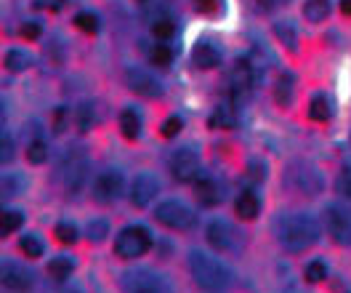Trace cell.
Masks as SVG:
<instances>
[{"label":"cell","instance_id":"cell-1","mask_svg":"<svg viewBox=\"0 0 351 293\" xmlns=\"http://www.w3.org/2000/svg\"><path fill=\"white\" fill-rule=\"evenodd\" d=\"M317 237H319V226L306 213H290L277 224V240L293 253L311 248Z\"/></svg>","mask_w":351,"mask_h":293},{"label":"cell","instance_id":"cell-2","mask_svg":"<svg viewBox=\"0 0 351 293\" xmlns=\"http://www.w3.org/2000/svg\"><path fill=\"white\" fill-rule=\"evenodd\" d=\"M189 272H192V277H195V283H197L199 288H208V291L226 288L232 283V277H234L223 261L213 259L205 250H192L189 253Z\"/></svg>","mask_w":351,"mask_h":293},{"label":"cell","instance_id":"cell-3","mask_svg":"<svg viewBox=\"0 0 351 293\" xmlns=\"http://www.w3.org/2000/svg\"><path fill=\"white\" fill-rule=\"evenodd\" d=\"M149 248H152V235L138 224L125 226V229L114 237V253H117L120 259H138V256H144Z\"/></svg>","mask_w":351,"mask_h":293},{"label":"cell","instance_id":"cell-4","mask_svg":"<svg viewBox=\"0 0 351 293\" xmlns=\"http://www.w3.org/2000/svg\"><path fill=\"white\" fill-rule=\"evenodd\" d=\"M258 80V67L253 65L250 56H242L237 59V65L229 75V93L234 102H245L250 93H253V86Z\"/></svg>","mask_w":351,"mask_h":293},{"label":"cell","instance_id":"cell-5","mask_svg":"<svg viewBox=\"0 0 351 293\" xmlns=\"http://www.w3.org/2000/svg\"><path fill=\"white\" fill-rule=\"evenodd\" d=\"M154 219L162 226H168V229H189V226L195 224L192 208L178 203V200H165V203L157 205L154 208Z\"/></svg>","mask_w":351,"mask_h":293},{"label":"cell","instance_id":"cell-6","mask_svg":"<svg viewBox=\"0 0 351 293\" xmlns=\"http://www.w3.org/2000/svg\"><path fill=\"white\" fill-rule=\"evenodd\" d=\"M325 226L338 243H351V208L332 203L325 208Z\"/></svg>","mask_w":351,"mask_h":293},{"label":"cell","instance_id":"cell-7","mask_svg":"<svg viewBox=\"0 0 351 293\" xmlns=\"http://www.w3.org/2000/svg\"><path fill=\"white\" fill-rule=\"evenodd\" d=\"M199 155L195 147H181L171 155V176L176 181H192L197 176Z\"/></svg>","mask_w":351,"mask_h":293},{"label":"cell","instance_id":"cell-8","mask_svg":"<svg viewBox=\"0 0 351 293\" xmlns=\"http://www.w3.org/2000/svg\"><path fill=\"white\" fill-rule=\"evenodd\" d=\"M90 192H93V200L96 203L101 205L114 203L123 195V176H120V171H104V174H99Z\"/></svg>","mask_w":351,"mask_h":293},{"label":"cell","instance_id":"cell-9","mask_svg":"<svg viewBox=\"0 0 351 293\" xmlns=\"http://www.w3.org/2000/svg\"><path fill=\"white\" fill-rule=\"evenodd\" d=\"M208 243L219 250H237L242 243V235L226 222H210L208 226Z\"/></svg>","mask_w":351,"mask_h":293},{"label":"cell","instance_id":"cell-10","mask_svg":"<svg viewBox=\"0 0 351 293\" xmlns=\"http://www.w3.org/2000/svg\"><path fill=\"white\" fill-rule=\"evenodd\" d=\"M160 192V184L152 174H138L131 184V203L136 208H147L154 200V195Z\"/></svg>","mask_w":351,"mask_h":293},{"label":"cell","instance_id":"cell-11","mask_svg":"<svg viewBox=\"0 0 351 293\" xmlns=\"http://www.w3.org/2000/svg\"><path fill=\"white\" fill-rule=\"evenodd\" d=\"M88 179V160L86 155H72L66 160V168H64V187L66 192H80L83 184Z\"/></svg>","mask_w":351,"mask_h":293},{"label":"cell","instance_id":"cell-12","mask_svg":"<svg viewBox=\"0 0 351 293\" xmlns=\"http://www.w3.org/2000/svg\"><path fill=\"white\" fill-rule=\"evenodd\" d=\"M125 80H128L131 91L141 93V96H147V99H154V96H160V93H162L160 80H154L152 75H149V72H144V69H128V72H125Z\"/></svg>","mask_w":351,"mask_h":293},{"label":"cell","instance_id":"cell-13","mask_svg":"<svg viewBox=\"0 0 351 293\" xmlns=\"http://www.w3.org/2000/svg\"><path fill=\"white\" fill-rule=\"evenodd\" d=\"M123 285L131 291H160L162 280H160V274H154L149 270H133L123 277Z\"/></svg>","mask_w":351,"mask_h":293},{"label":"cell","instance_id":"cell-14","mask_svg":"<svg viewBox=\"0 0 351 293\" xmlns=\"http://www.w3.org/2000/svg\"><path fill=\"white\" fill-rule=\"evenodd\" d=\"M192 62H195L199 69L219 67V62H221L219 48L213 43H208V40H199V43L195 45V51H192Z\"/></svg>","mask_w":351,"mask_h":293},{"label":"cell","instance_id":"cell-15","mask_svg":"<svg viewBox=\"0 0 351 293\" xmlns=\"http://www.w3.org/2000/svg\"><path fill=\"white\" fill-rule=\"evenodd\" d=\"M293 96H295V78L290 72H282L274 83V99L280 107H290L293 104Z\"/></svg>","mask_w":351,"mask_h":293},{"label":"cell","instance_id":"cell-16","mask_svg":"<svg viewBox=\"0 0 351 293\" xmlns=\"http://www.w3.org/2000/svg\"><path fill=\"white\" fill-rule=\"evenodd\" d=\"M195 195H197L199 203L208 205V208L221 203V189L213 179H197L195 181Z\"/></svg>","mask_w":351,"mask_h":293},{"label":"cell","instance_id":"cell-17","mask_svg":"<svg viewBox=\"0 0 351 293\" xmlns=\"http://www.w3.org/2000/svg\"><path fill=\"white\" fill-rule=\"evenodd\" d=\"M3 285L5 288H14V291H24V288L32 285V274L8 264V267H3Z\"/></svg>","mask_w":351,"mask_h":293},{"label":"cell","instance_id":"cell-18","mask_svg":"<svg viewBox=\"0 0 351 293\" xmlns=\"http://www.w3.org/2000/svg\"><path fill=\"white\" fill-rule=\"evenodd\" d=\"M234 211H237V216L240 219H256L258 216V211H261V200L253 195V192H240V198H237V203H234Z\"/></svg>","mask_w":351,"mask_h":293},{"label":"cell","instance_id":"cell-19","mask_svg":"<svg viewBox=\"0 0 351 293\" xmlns=\"http://www.w3.org/2000/svg\"><path fill=\"white\" fill-rule=\"evenodd\" d=\"M330 14V0H306L304 3V16H306L311 24L325 22Z\"/></svg>","mask_w":351,"mask_h":293},{"label":"cell","instance_id":"cell-20","mask_svg":"<svg viewBox=\"0 0 351 293\" xmlns=\"http://www.w3.org/2000/svg\"><path fill=\"white\" fill-rule=\"evenodd\" d=\"M210 128H234L237 126V113L229 107V104H221L216 107V113L210 115Z\"/></svg>","mask_w":351,"mask_h":293},{"label":"cell","instance_id":"cell-21","mask_svg":"<svg viewBox=\"0 0 351 293\" xmlns=\"http://www.w3.org/2000/svg\"><path fill=\"white\" fill-rule=\"evenodd\" d=\"M274 35L282 40V45H287V51L298 48V30L293 22H277L274 24Z\"/></svg>","mask_w":351,"mask_h":293},{"label":"cell","instance_id":"cell-22","mask_svg":"<svg viewBox=\"0 0 351 293\" xmlns=\"http://www.w3.org/2000/svg\"><path fill=\"white\" fill-rule=\"evenodd\" d=\"M308 115H311V120H317V123L330 120L332 110H330V99L325 96V93H317V96L311 99V104H308Z\"/></svg>","mask_w":351,"mask_h":293},{"label":"cell","instance_id":"cell-23","mask_svg":"<svg viewBox=\"0 0 351 293\" xmlns=\"http://www.w3.org/2000/svg\"><path fill=\"white\" fill-rule=\"evenodd\" d=\"M120 131H123L125 139H138V134H141V117H138V113L125 110V113L120 115Z\"/></svg>","mask_w":351,"mask_h":293},{"label":"cell","instance_id":"cell-24","mask_svg":"<svg viewBox=\"0 0 351 293\" xmlns=\"http://www.w3.org/2000/svg\"><path fill=\"white\" fill-rule=\"evenodd\" d=\"M75 270V259L72 256H56L48 261V274L56 277V280H64L69 277V272Z\"/></svg>","mask_w":351,"mask_h":293},{"label":"cell","instance_id":"cell-25","mask_svg":"<svg viewBox=\"0 0 351 293\" xmlns=\"http://www.w3.org/2000/svg\"><path fill=\"white\" fill-rule=\"evenodd\" d=\"M29 65H32V59L24 51H19V48H14V51L5 54V67L11 69V72H24Z\"/></svg>","mask_w":351,"mask_h":293},{"label":"cell","instance_id":"cell-26","mask_svg":"<svg viewBox=\"0 0 351 293\" xmlns=\"http://www.w3.org/2000/svg\"><path fill=\"white\" fill-rule=\"evenodd\" d=\"M19 248L27 259H40L43 256V243H40V237H35V235H24L22 240H19Z\"/></svg>","mask_w":351,"mask_h":293},{"label":"cell","instance_id":"cell-27","mask_svg":"<svg viewBox=\"0 0 351 293\" xmlns=\"http://www.w3.org/2000/svg\"><path fill=\"white\" fill-rule=\"evenodd\" d=\"M22 224H24V216L19 211H3V216H0V232H3V235L16 232Z\"/></svg>","mask_w":351,"mask_h":293},{"label":"cell","instance_id":"cell-28","mask_svg":"<svg viewBox=\"0 0 351 293\" xmlns=\"http://www.w3.org/2000/svg\"><path fill=\"white\" fill-rule=\"evenodd\" d=\"M173 48L171 45H154L152 54H149V59H152L154 67H168L171 62H173Z\"/></svg>","mask_w":351,"mask_h":293},{"label":"cell","instance_id":"cell-29","mask_svg":"<svg viewBox=\"0 0 351 293\" xmlns=\"http://www.w3.org/2000/svg\"><path fill=\"white\" fill-rule=\"evenodd\" d=\"M75 24H77V30H83L88 35H96V32H99V16L90 14V11H80V14L75 16Z\"/></svg>","mask_w":351,"mask_h":293},{"label":"cell","instance_id":"cell-30","mask_svg":"<svg viewBox=\"0 0 351 293\" xmlns=\"http://www.w3.org/2000/svg\"><path fill=\"white\" fill-rule=\"evenodd\" d=\"M45 158H48V144H45L43 139H35L27 147V160L35 163V165H40V163H45Z\"/></svg>","mask_w":351,"mask_h":293},{"label":"cell","instance_id":"cell-31","mask_svg":"<svg viewBox=\"0 0 351 293\" xmlns=\"http://www.w3.org/2000/svg\"><path fill=\"white\" fill-rule=\"evenodd\" d=\"M325 277H328V267H325V261H319V259L308 261L306 264V280L308 283H322Z\"/></svg>","mask_w":351,"mask_h":293},{"label":"cell","instance_id":"cell-32","mask_svg":"<svg viewBox=\"0 0 351 293\" xmlns=\"http://www.w3.org/2000/svg\"><path fill=\"white\" fill-rule=\"evenodd\" d=\"M56 240L64 243V246H72L77 240V226L69 224V222H62V224L56 226Z\"/></svg>","mask_w":351,"mask_h":293},{"label":"cell","instance_id":"cell-33","mask_svg":"<svg viewBox=\"0 0 351 293\" xmlns=\"http://www.w3.org/2000/svg\"><path fill=\"white\" fill-rule=\"evenodd\" d=\"M107 235H110V224H107L104 219H96V222L88 224V237H90L93 243H101Z\"/></svg>","mask_w":351,"mask_h":293},{"label":"cell","instance_id":"cell-34","mask_svg":"<svg viewBox=\"0 0 351 293\" xmlns=\"http://www.w3.org/2000/svg\"><path fill=\"white\" fill-rule=\"evenodd\" d=\"M152 32H154V38L168 40V38L176 35V22H171V19H157V22L152 24Z\"/></svg>","mask_w":351,"mask_h":293},{"label":"cell","instance_id":"cell-35","mask_svg":"<svg viewBox=\"0 0 351 293\" xmlns=\"http://www.w3.org/2000/svg\"><path fill=\"white\" fill-rule=\"evenodd\" d=\"M181 128H184V120H181L178 115H171V117L162 123V128H160V131H162L165 139H173V136L181 134Z\"/></svg>","mask_w":351,"mask_h":293},{"label":"cell","instance_id":"cell-36","mask_svg":"<svg viewBox=\"0 0 351 293\" xmlns=\"http://www.w3.org/2000/svg\"><path fill=\"white\" fill-rule=\"evenodd\" d=\"M24 189V179L22 176H16V174H8V176H3V192L5 195H19Z\"/></svg>","mask_w":351,"mask_h":293},{"label":"cell","instance_id":"cell-37","mask_svg":"<svg viewBox=\"0 0 351 293\" xmlns=\"http://www.w3.org/2000/svg\"><path fill=\"white\" fill-rule=\"evenodd\" d=\"M338 195H343L346 200H351V165H346L338 176Z\"/></svg>","mask_w":351,"mask_h":293},{"label":"cell","instance_id":"cell-38","mask_svg":"<svg viewBox=\"0 0 351 293\" xmlns=\"http://www.w3.org/2000/svg\"><path fill=\"white\" fill-rule=\"evenodd\" d=\"M22 38H24V40H38V38H40V24L27 22L22 27Z\"/></svg>","mask_w":351,"mask_h":293},{"label":"cell","instance_id":"cell-39","mask_svg":"<svg viewBox=\"0 0 351 293\" xmlns=\"http://www.w3.org/2000/svg\"><path fill=\"white\" fill-rule=\"evenodd\" d=\"M38 11H59L66 0H32Z\"/></svg>","mask_w":351,"mask_h":293},{"label":"cell","instance_id":"cell-40","mask_svg":"<svg viewBox=\"0 0 351 293\" xmlns=\"http://www.w3.org/2000/svg\"><path fill=\"white\" fill-rule=\"evenodd\" d=\"M0 147H3V155H0V158H3V163L14 158V144H11V139H8L5 134H3V141H0Z\"/></svg>","mask_w":351,"mask_h":293},{"label":"cell","instance_id":"cell-41","mask_svg":"<svg viewBox=\"0 0 351 293\" xmlns=\"http://www.w3.org/2000/svg\"><path fill=\"white\" fill-rule=\"evenodd\" d=\"M341 11L343 16H351V0H341Z\"/></svg>","mask_w":351,"mask_h":293},{"label":"cell","instance_id":"cell-42","mask_svg":"<svg viewBox=\"0 0 351 293\" xmlns=\"http://www.w3.org/2000/svg\"><path fill=\"white\" fill-rule=\"evenodd\" d=\"M197 5H202V8H210V5H216V0H195Z\"/></svg>","mask_w":351,"mask_h":293},{"label":"cell","instance_id":"cell-43","mask_svg":"<svg viewBox=\"0 0 351 293\" xmlns=\"http://www.w3.org/2000/svg\"><path fill=\"white\" fill-rule=\"evenodd\" d=\"M136 3H149V0H136Z\"/></svg>","mask_w":351,"mask_h":293}]
</instances>
